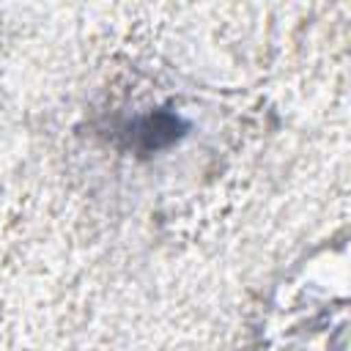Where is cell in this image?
Here are the masks:
<instances>
[{
  "label": "cell",
  "instance_id": "1",
  "mask_svg": "<svg viewBox=\"0 0 351 351\" xmlns=\"http://www.w3.org/2000/svg\"><path fill=\"white\" fill-rule=\"evenodd\" d=\"M186 132H189V121L170 107H156V110L132 115L118 129L121 145L140 156H151L173 148L186 137Z\"/></svg>",
  "mask_w": 351,
  "mask_h": 351
}]
</instances>
